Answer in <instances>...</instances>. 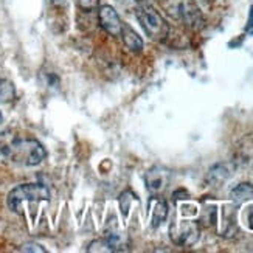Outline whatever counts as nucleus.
<instances>
[{
    "label": "nucleus",
    "mask_w": 253,
    "mask_h": 253,
    "mask_svg": "<svg viewBox=\"0 0 253 253\" xmlns=\"http://www.w3.org/2000/svg\"><path fill=\"white\" fill-rule=\"evenodd\" d=\"M76 5H78L81 9H85V11H90V9H95L100 3V0H75Z\"/></svg>",
    "instance_id": "ddd939ff"
},
{
    "label": "nucleus",
    "mask_w": 253,
    "mask_h": 253,
    "mask_svg": "<svg viewBox=\"0 0 253 253\" xmlns=\"http://www.w3.org/2000/svg\"><path fill=\"white\" fill-rule=\"evenodd\" d=\"M98 22H100L101 28L109 33L114 38L122 36V30H123V22L120 19L118 13L115 11L114 6L111 5H103L98 11Z\"/></svg>",
    "instance_id": "20e7f679"
},
{
    "label": "nucleus",
    "mask_w": 253,
    "mask_h": 253,
    "mask_svg": "<svg viewBox=\"0 0 253 253\" xmlns=\"http://www.w3.org/2000/svg\"><path fill=\"white\" fill-rule=\"evenodd\" d=\"M146 183H148V188L151 191H160L165 183H167V177H165V172L157 171V169H152L146 174Z\"/></svg>",
    "instance_id": "1a4fd4ad"
},
{
    "label": "nucleus",
    "mask_w": 253,
    "mask_h": 253,
    "mask_svg": "<svg viewBox=\"0 0 253 253\" xmlns=\"http://www.w3.org/2000/svg\"><path fill=\"white\" fill-rule=\"evenodd\" d=\"M3 123V115H2V112H0V125Z\"/></svg>",
    "instance_id": "dca6fc26"
},
{
    "label": "nucleus",
    "mask_w": 253,
    "mask_h": 253,
    "mask_svg": "<svg viewBox=\"0 0 253 253\" xmlns=\"http://www.w3.org/2000/svg\"><path fill=\"white\" fill-rule=\"evenodd\" d=\"M50 199V191L45 185L42 183H24L19 185L8 194V207L11 211L19 213L20 205L24 202H41V201H48Z\"/></svg>",
    "instance_id": "7ed1b4c3"
},
{
    "label": "nucleus",
    "mask_w": 253,
    "mask_h": 253,
    "mask_svg": "<svg viewBox=\"0 0 253 253\" xmlns=\"http://www.w3.org/2000/svg\"><path fill=\"white\" fill-rule=\"evenodd\" d=\"M123 39L125 45L130 50V51H141L143 48V41L141 38L137 35V33L132 30L129 25H123V30H122V36H120Z\"/></svg>",
    "instance_id": "0eeeda50"
},
{
    "label": "nucleus",
    "mask_w": 253,
    "mask_h": 253,
    "mask_svg": "<svg viewBox=\"0 0 253 253\" xmlns=\"http://www.w3.org/2000/svg\"><path fill=\"white\" fill-rule=\"evenodd\" d=\"M149 210H151L152 227H159L168 216V205L160 197H152L149 202Z\"/></svg>",
    "instance_id": "423d86ee"
},
{
    "label": "nucleus",
    "mask_w": 253,
    "mask_h": 253,
    "mask_svg": "<svg viewBox=\"0 0 253 253\" xmlns=\"http://www.w3.org/2000/svg\"><path fill=\"white\" fill-rule=\"evenodd\" d=\"M135 16L140 22L141 28L145 30L146 35L152 39L162 42L168 38L169 35V27L156 9L149 5H140L135 9Z\"/></svg>",
    "instance_id": "f03ea898"
},
{
    "label": "nucleus",
    "mask_w": 253,
    "mask_h": 253,
    "mask_svg": "<svg viewBox=\"0 0 253 253\" xmlns=\"http://www.w3.org/2000/svg\"><path fill=\"white\" fill-rule=\"evenodd\" d=\"M20 252H45V249H42V247L38 246V244L30 243V244L22 246V247H20Z\"/></svg>",
    "instance_id": "4468645a"
},
{
    "label": "nucleus",
    "mask_w": 253,
    "mask_h": 253,
    "mask_svg": "<svg viewBox=\"0 0 253 253\" xmlns=\"http://www.w3.org/2000/svg\"><path fill=\"white\" fill-rule=\"evenodd\" d=\"M253 28V6L250 8V16H249V24H247V30L250 31Z\"/></svg>",
    "instance_id": "2eb2a0df"
},
{
    "label": "nucleus",
    "mask_w": 253,
    "mask_h": 253,
    "mask_svg": "<svg viewBox=\"0 0 253 253\" xmlns=\"http://www.w3.org/2000/svg\"><path fill=\"white\" fill-rule=\"evenodd\" d=\"M171 238L175 244L191 246L199 239V227L194 222H182L171 227Z\"/></svg>",
    "instance_id": "39448f33"
},
{
    "label": "nucleus",
    "mask_w": 253,
    "mask_h": 253,
    "mask_svg": "<svg viewBox=\"0 0 253 253\" xmlns=\"http://www.w3.org/2000/svg\"><path fill=\"white\" fill-rule=\"evenodd\" d=\"M14 85L6 80H0V103H8L14 100Z\"/></svg>",
    "instance_id": "9d476101"
},
{
    "label": "nucleus",
    "mask_w": 253,
    "mask_h": 253,
    "mask_svg": "<svg viewBox=\"0 0 253 253\" xmlns=\"http://www.w3.org/2000/svg\"><path fill=\"white\" fill-rule=\"evenodd\" d=\"M2 156L14 165L20 167H36L45 159L47 152L36 138L30 137H14L8 138L0 146Z\"/></svg>",
    "instance_id": "f257e3e1"
},
{
    "label": "nucleus",
    "mask_w": 253,
    "mask_h": 253,
    "mask_svg": "<svg viewBox=\"0 0 253 253\" xmlns=\"http://www.w3.org/2000/svg\"><path fill=\"white\" fill-rule=\"evenodd\" d=\"M138 2H146V0H138Z\"/></svg>",
    "instance_id": "f3484780"
},
{
    "label": "nucleus",
    "mask_w": 253,
    "mask_h": 253,
    "mask_svg": "<svg viewBox=\"0 0 253 253\" xmlns=\"http://www.w3.org/2000/svg\"><path fill=\"white\" fill-rule=\"evenodd\" d=\"M134 197V194H132L130 191H125L122 196H120V207H122V210H123V214L126 216L127 211H129V202L130 199Z\"/></svg>",
    "instance_id": "f8f14e48"
},
{
    "label": "nucleus",
    "mask_w": 253,
    "mask_h": 253,
    "mask_svg": "<svg viewBox=\"0 0 253 253\" xmlns=\"http://www.w3.org/2000/svg\"><path fill=\"white\" fill-rule=\"evenodd\" d=\"M230 197L236 202V204H244L249 201H253V185L250 183H239L236 188L232 190Z\"/></svg>",
    "instance_id": "6e6552de"
},
{
    "label": "nucleus",
    "mask_w": 253,
    "mask_h": 253,
    "mask_svg": "<svg viewBox=\"0 0 253 253\" xmlns=\"http://www.w3.org/2000/svg\"><path fill=\"white\" fill-rule=\"evenodd\" d=\"M114 250H115V247L112 246V243L107 238L93 241V243L89 246V249H87V252H114Z\"/></svg>",
    "instance_id": "9b49d317"
}]
</instances>
